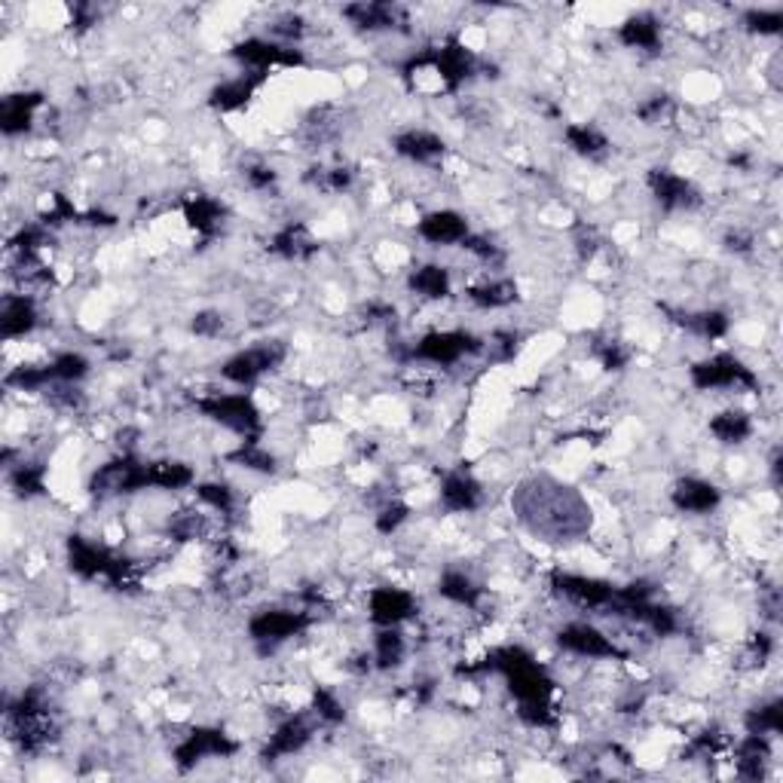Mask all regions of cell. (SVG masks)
<instances>
[{
    "label": "cell",
    "instance_id": "cell-1",
    "mask_svg": "<svg viewBox=\"0 0 783 783\" xmlns=\"http://www.w3.org/2000/svg\"><path fill=\"white\" fill-rule=\"evenodd\" d=\"M193 407L203 417L217 423L221 429L240 435L242 441L261 438V431H264L261 407H257V401H254L248 392H209V395L193 398Z\"/></svg>",
    "mask_w": 783,
    "mask_h": 783
},
{
    "label": "cell",
    "instance_id": "cell-2",
    "mask_svg": "<svg viewBox=\"0 0 783 783\" xmlns=\"http://www.w3.org/2000/svg\"><path fill=\"white\" fill-rule=\"evenodd\" d=\"M548 588L567 607L581 609V612H597V616H612L616 600H619V584L600 579V576L569 572V569H555L548 576Z\"/></svg>",
    "mask_w": 783,
    "mask_h": 783
},
{
    "label": "cell",
    "instance_id": "cell-3",
    "mask_svg": "<svg viewBox=\"0 0 783 783\" xmlns=\"http://www.w3.org/2000/svg\"><path fill=\"white\" fill-rule=\"evenodd\" d=\"M484 346H487V340L466 328H435L426 331L417 343H410V358L407 362H419V365L431 367H456L459 362L484 353Z\"/></svg>",
    "mask_w": 783,
    "mask_h": 783
},
{
    "label": "cell",
    "instance_id": "cell-4",
    "mask_svg": "<svg viewBox=\"0 0 783 783\" xmlns=\"http://www.w3.org/2000/svg\"><path fill=\"white\" fill-rule=\"evenodd\" d=\"M689 383L698 392H759V374L741 355L713 353L689 367Z\"/></svg>",
    "mask_w": 783,
    "mask_h": 783
},
{
    "label": "cell",
    "instance_id": "cell-5",
    "mask_svg": "<svg viewBox=\"0 0 783 783\" xmlns=\"http://www.w3.org/2000/svg\"><path fill=\"white\" fill-rule=\"evenodd\" d=\"M555 643L560 652H567L572 658H584V661H624L628 658V652L621 649V643L612 633L584 619L563 621L555 631Z\"/></svg>",
    "mask_w": 783,
    "mask_h": 783
},
{
    "label": "cell",
    "instance_id": "cell-6",
    "mask_svg": "<svg viewBox=\"0 0 783 783\" xmlns=\"http://www.w3.org/2000/svg\"><path fill=\"white\" fill-rule=\"evenodd\" d=\"M288 358V349L282 340H261L248 346V349H240L233 353L230 358L221 362L217 374L221 379H227L230 386H240V389H252L257 386L266 374H273L282 362Z\"/></svg>",
    "mask_w": 783,
    "mask_h": 783
},
{
    "label": "cell",
    "instance_id": "cell-7",
    "mask_svg": "<svg viewBox=\"0 0 783 783\" xmlns=\"http://www.w3.org/2000/svg\"><path fill=\"white\" fill-rule=\"evenodd\" d=\"M248 640L264 652H273L278 645H285L294 637H301L313 628V612L309 609H288V607H270L257 609L248 619Z\"/></svg>",
    "mask_w": 783,
    "mask_h": 783
},
{
    "label": "cell",
    "instance_id": "cell-8",
    "mask_svg": "<svg viewBox=\"0 0 783 783\" xmlns=\"http://www.w3.org/2000/svg\"><path fill=\"white\" fill-rule=\"evenodd\" d=\"M230 55L242 68V74L257 77H270V71H276V68H304L306 64L301 47H288V43H278L273 38H257V34L233 43Z\"/></svg>",
    "mask_w": 783,
    "mask_h": 783
},
{
    "label": "cell",
    "instance_id": "cell-9",
    "mask_svg": "<svg viewBox=\"0 0 783 783\" xmlns=\"http://www.w3.org/2000/svg\"><path fill=\"white\" fill-rule=\"evenodd\" d=\"M645 187L649 196L655 200V205L668 215H682V212H698L704 205V193L692 177H685L677 169L668 165H655L645 175Z\"/></svg>",
    "mask_w": 783,
    "mask_h": 783
},
{
    "label": "cell",
    "instance_id": "cell-10",
    "mask_svg": "<svg viewBox=\"0 0 783 783\" xmlns=\"http://www.w3.org/2000/svg\"><path fill=\"white\" fill-rule=\"evenodd\" d=\"M240 741L227 734L224 729H215V725H196L190 729L181 741L172 750V759L181 771L196 769L200 762H209V759H233L240 753Z\"/></svg>",
    "mask_w": 783,
    "mask_h": 783
},
{
    "label": "cell",
    "instance_id": "cell-11",
    "mask_svg": "<svg viewBox=\"0 0 783 783\" xmlns=\"http://www.w3.org/2000/svg\"><path fill=\"white\" fill-rule=\"evenodd\" d=\"M318 725H322V722L316 720V713L309 708L301 710V713H288L285 720L273 725V732H270L264 750H261V759H266V762H282V759L304 753L306 746L313 744Z\"/></svg>",
    "mask_w": 783,
    "mask_h": 783
},
{
    "label": "cell",
    "instance_id": "cell-12",
    "mask_svg": "<svg viewBox=\"0 0 783 783\" xmlns=\"http://www.w3.org/2000/svg\"><path fill=\"white\" fill-rule=\"evenodd\" d=\"M365 609L374 628H405L407 621L417 619L419 600L401 584H377L367 591Z\"/></svg>",
    "mask_w": 783,
    "mask_h": 783
},
{
    "label": "cell",
    "instance_id": "cell-13",
    "mask_svg": "<svg viewBox=\"0 0 783 783\" xmlns=\"http://www.w3.org/2000/svg\"><path fill=\"white\" fill-rule=\"evenodd\" d=\"M480 71L475 52L468 50L462 40L447 38L441 47H431V71L444 92H459L471 77Z\"/></svg>",
    "mask_w": 783,
    "mask_h": 783
},
{
    "label": "cell",
    "instance_id": "cell-14",
    "mask_svg": "<svg viewBox=\"0 0 783 783\" xmlns=\"http://www.w3.org/2000/svg\"><path fill=\"white\" fill-rule=\"evenodd\" d=\"M670 506L677 508L680 515L689 518H710L716 515L722 506V490L708 478L698 475H685V478L673 480L670 487Z\"/></svg>",
    "mask_w": 783,
    "mask_h": 783
},
{
    "label": "cell",
    "instance_id": "cell-15",
    "mask_svg": "<svg viewBox=\"0 0 783 783\" xmlns=\"http://www.w3.org/2000/svg\"><path fill=\"white\" fill-rule=\"evenodd\" d=\"M484 484H480L471 471L466 468H450L444 471L441 484H438V502L447 515H475L484 506Z\"/></svg>",
    "mask_w": 783,
    "mask_h": 783
},
{
    "label": "cell",
    "instance_id": "cell-16",
    "mask_svg": "<svg viewBox=\"0 0 783 783\" xmlns=\"http://www.w3.org/2000/svg\"><path fill=\"white\" fill-rule=\"evenodd\" d=\"M471 224L462 212L456 209H431L417 221V240H423L431 248H454L468 240Z\"/></svg>",
    "mask_w": 783,
    "mask_h": 783
},
{
    "label": "cell",
    "instance_id": "cell-17",
    "mask_svg": "<svg viewBox=\"0 0 783 783\" xmlns=\"http://www.w3.org/2000/svg\"><path fill=\"white\" fill-rule=\"evenodd\" d=\"M40 325V306L34 301V294L26 291H13L3 297L0 304V337L7 343L26 340L31 337Z\"/></svg>",
    "mask_w": 783,
    "mask_h": 783
},
{
    "label": "cell",
    "instance_id": "cell-18",
    "mask_svg": "<svg viewBox=\"0 0 783 783\" xmlns=\"http://www.w3.org/2000/svg\"><path fill=\"white\" fill-rule=\"evenodd\" d=\"M392 151L398 153L405 163L438 165L444 160V153H447V141L431 129L410 126L392 139Z\"/></svg>",
    "mask_w": 783,
    "mask_h": 783
},
{
    "label": "cell",
    "instance_id": "cell-19",
    "mask_svg": "<svg viewBox=\"0 0 783 783\" xmlns=\"http://www.w3.org/2000/svg\"><path fill=\"white\" fill-rule=\"evenodd\" d=\"M343 19L358 31L379 34V31H398L407 26V10L398 3H349L343 7Z\"/></svg>",
    "mask_w": 783,
    "mask_h": 783
},
{
    "label": "cell",
    "instance_id": "cell-20",
    "mask_svg": "<svg viewBox=\"0 0 783 783\" xmlns=\"http://www.w3.org/2000/svg\"><path fill=\"white\" fill-rule=\"evenodd\" d=\"M616 38L624 50L645 52V55H655L664 47V26L655 13H631L621 19Z\"/></svg>",
    "mask_w": 783,
    "mask_h": 783
},
{
    "label": "cell",
    "instance_id": "cell-21",
    "mask_svg": "<svg viewBox=\"0 0 783 783\" xmlns=\"http://www.w3.org/2000/svg\"><path fill=\"white\" fill-rule=\"evenodd\" d=\"M435 591L441 597L444 603H450L456 609H468V612H478L480 603H484V584H480L468 569L462 567H447L438 576V584Z\"/></svg>",
    "mask_w": 783,
    "mask_h": 783
},
{
    "label": "cell",
    "instance_id": "cell-22",
    "mask_svg": "<svg viewBox=\"0 0 783 783\" xmlns=\"http://www.w3.org/2000/svg\"><path fill=\"white\" fill-rule=\"evenodd\" d=\"M466 301L484 313H502L520 301V285L511 276H487L468 285Z\"/></svg>",
    "mask_w": 783,
    "mask_h": 783
},
{
    "label": "cell",
    "instance_id": "cell-23",
    "mask_svg": "<svg viewBox=\"0 0 783 783\" xmlns=\"http://www.w3.org/2000/svg\"><path fill=\"white\" fill-rule=\"evenodd\" d=\"M266 77L257 74H240L230 77V80H221L212 92H209V108L215 114H236V111H245L248 104L254 102L257 89L264 87Z\"/></svg>",
    "mask_w": 783,
    "mask_h": 783
},
{
    "label": "cell",
    "instance_id": "cell-24",
    "mask_svg": "<svg viewBox=\"0 0 783 783\" xmlns=\"http://www.w3.org/2000/svg\"><path fill=\"white\" fill-rule=\"evenodd\" d=\"M407 291L426 304H444L454 294V276L444 264H419L407 273Z\"/></svg>",
    "mask_w": 783,
    "mask_h": 783
},
{
    "label": "cell",
    "instance_id": "cell-25",
    "mask_svg": "<svg viewBox=\"0 0 783 783\" xmlns=\"http://www.w3.org/2000/svg\"><path fill=\"white\" fill-rule=\"evenodd\" d=\"M181 215H184L187 227L193 230L196 236L212 240V236H217V233L224 230V224H227V205L221 203V200H215V196L196 193V196H187V200H184Z\"/></svg>",
    "mask_w": 783,
    "mask_h": 783
},
{
    "label": "cell",
    "instance_id": "cell-26",
    "mask_svg": "<svg viewBox=\"0 0 783 783\" xmlns=\"http://www.w3.org/2000/svg\"><path fill=\"white\" fill-rule=\"evenodd\" d=\"M270 252L291 261V264H301L318 254V240L313 236V230L306 227L304 221H288L285 227H278L270 240Z\"/></svg>",
    "mask_w": 783,
    "mask_h": 783
},
{
    "label": "cell",
    "instance_id": "cell-27",
    "mask_svg": "<svg viewBox=\"0 0 783 783\" xmlns=\"http://www.w3.org/2000/svg\"><path fill=\"white\" fill-rule=\"evenodd\" d=\"M43 108V95L40 92H16V95H7L3 104H0V129L7 139H19L26 135L34 126V116Z\"/></svg>",
    "mask_w": 783,
    "mask_h": 783
},
{
    "label": "cell",
    "instance_id": "cell-28",
    "mask_svg": "<svg viewBox=\"0 0 783 783\" xmlns=\"http://www.w3.org/2000/svg\"><path fill=\"white\" fill-rule=\"evenodd\" d=\"M560 139H563L569 153H576L579 160H588V163H600L612 151L609 135L600 126H594V123H567L563 132H560Z\"/></svg>",
    "mask_w": 783,
    "mask_h": 783
},
{
    "label": "cell",
    "instance_id": "cell-29",
    "mask_svg": "<svg viewBox=\"0 0 783 783\" xmlns=\"http://www.w3.org/2000/svg\"><path fill=\"white\" fill-rule=\"evenodd\" d=\"M407 652V637L401 628H377L374 640H370V661H374V670L379 673H395V670L405 668Z\"/></svg>",
    "mask_w": 783,
    "mask_h": 783
},
{
    "label": "cell",
    "instance_id": "cell-30",
    "mask_svg": "<svg viewBox=\"0 0 783 783\" xmlns=\"http://www.w3.org/2000/svg\"><path fill=\"white\" fill-rule=\"evenodd\" d=\"M708 431L725 447H738V444H746L756 435V419H753V414H746L744 407H725V410L710 417Z\"/></svg>",
    "mask_w": 783,
    "mask_h": 783
},
{
    "label": "cell",
    "instance_id": "cell-31",
    "mask_svg": "<svg viewBox=\"0 0 783 783\" xmlns=\"http://www.w3.org/2000/svg\"><path fill=\"white\" fill-rule=\"evenodd\" d=\"M196 487V468L184 459H151V490L181 494Z\"/></svg>",
    "mask_w": 783,
    "mask_h": 783
},
{
    "label": "cell",
    "instance_id": "cell-32",
    "mask_svg": "<svg viewBox=\"0 0 783 783\" xmlns=\"http://www.w3.org/2000/svg\"><path fill=\"white\" fill-rule=\"evenodd\" d=\"M677 325L689 331L692 337L698 340H725L729 331H732V318L725 309H695V313H685V316H677Z\"/></svg>",
    "mask_w": 783,
    "mask_h": 783
},
{
    "label": "cell",
    "instance_id": "cell-33",
    "mask_svg": "<svg viewBox=\"0 0 783 783\" xmlns=\"http://www.w3.org/2000/svg\"><path fill=\"white\" fill-rule=\"evenodd\" d=\"M746 734H765V738H781L783 732V701L781 698H765L744 713Z\"/></svg>",
    "mask_w": 783,
    "mask_h": 783
},
{
    "label": "cell",
    "instance_id": "cell-34",
    "mask_svg": "<svg viewBox=\"0 0 783 783\" xmlns=\"http://www.w3.org/2000/svg\"><path fill=\"white\" fill-rule=\"evenodd\" d=\"M7 484L16 496L22 499H38V496L47 494V466L40 462H16V466L7 468Z\"/></svg>",
    "mask_w": 783,
    "mask_h": 783
},
{
    "label": "cell",
    "instance_id": "cell-35",
    "mask_svg": "<svg viewBox=\"0 0 783 783\" xmlns=\"http://www.w3.org/2000/svg\"><path fill=\"white\" fill-rule=\"evenodd\" d=\"M193 496L203 508H209L217 518H230L236 511V490L224 480H196Z\"/></svg>",
    "mask_w": 783,
    "mask_h": 783
},
{
    "label": "cell",
    "instance_id": "cell-36",
    "mask_svg": "<svg viewBox=\"0 0 783 783\" xmlns=\"http://www.w3.org/2000/svg\"><path fill=\"white\" fill-rule=\"evenodd\" d=\"M230 462L233 466L245 468V471H254V475H273L278 466L276 454L261 444V438H248V441H240V447L230 454Z\"/></svg>",
    "mask_w": 783,
    "mask_h": 783
},
{
    "label": "cell",
    "instance_id": "cell-37",
    "mask_svg": "<svg viewBox=\"0 0 783 783\" xmlns=\"http://www.w3.org/2000/svg\"><path fill=\"white\" fill-rule=\"evenodd\" d=\"M50 370L55 383H64V386H77L92 374V362L87 355L77 353V349H62L50 358Z\"/></svg>",
    "mask_w": 783,
    "mask_h": 783
},
{
    "label": "cell",
    "instance_id": "cell-38",
    "mask_svg": "<svg viewBox=\"0 0 783 783\" xmlns=\"http://www.w3.org/2000/svg\"><path fill=\"white\" fill-rule=\"evenodd\" d=\"M741 26L753 38H777L783 31V10L781 7H750L741 16Z\"/></svg>",
    "mask_w": 783,
    "mask_h": 783
},
{
    "label": "cell",
    "instance_id": "cell-39",
    "mask_svg": "<svg viewBox=\"0 0 783 783\" xmlns=\"http://www.w3.org/2000/svg\"><path fill=\"white\" fill-rule=\"evenodd\" d=\"M309 710L316 713V720L322 725H340V722H346V704H343L340 692L331 689V685H316L313 689Z\"/></svg>",
    "mask_w": 783,
    "mask_h": 783
},
{
    "label": "cell",
    "instance_id": "cell-40",
    "mask_svg": "<svg viewBox=\"0 0 783 783\" xmlns=\"http://www.w3.org/2000/svg\"><path fill=\"white\" fill-rule=\"evenodd\" d=\"M306 181H309L318 193L340 196V193H346V190L353 187L355 172L349 165H318V169H313V175H306Z\"/></svg>",
    "mask_w": 783,
    "mask_h": 783
},
{
    "label": "cell",
    "instance_id": "cell-41",
    "mask_svg": "<svg viewBox=\"0 0 783 783\" xmlns=\"http://www.w3.org/2000/svg\"><path fill=\"white\" fill-rule=\"evenodd\" d=\"M462 252L468 254V257H475L478 264L484 266H502L506 264V252H502V245L496 240H490L487 233H468V240L462 242Z\"/></svg>",
    "mask_w": 783,
    "mask_h": 783
},
{
    "label": "cell",
    "instance_id": "cell-42",
    "mask_svg": "<svg viewBox=\"0 0 783 783\" xmlns=\"http://www.w3.org/2000/svg\"><path fill=\"white\" fill-rule=\"evenodd\" d=\"M407 520H410V506H407L405 499H386V502L377 508V515H374V530H377L379 536H395V532L405 527Z\"/></svg>",
    "mask_w": 783,
    "mask_h": 783
},
{
    "label": "cell",
    "instance_id": "cell-43",
    "mask_svg": "<svg viewBox=\"0 0 783 783\" xmlns=\"http://www.w3.org/2000/svg\"><path fill=\"white\" fill-rule=\"evenodd\" d=\"M594 358L597 365L603 367V370H609V374H619V370H624V367L631 365V349L624 346L621 340H603L594 346Z\"/></svg>",
    "mask_w": 783,
    "mask_h": 783
},
{
    "label": "cell",
    "instance_id": "cell-44",
    "mask_svg": "<svg viewBox=\"0 0 783 783\" xmlns=\"http://www.w3.org/2000/svg\"><path fill=\"white\" fill-rule=\"evenodd\" d=\"M224 325H227V318H224V313H217V309H200L196 316L190 318V331L200 340H217L224 334Z\"/></svg>",
    "mask_w": 783,
    "mask_h": 783
},
{
    "label": "cell",
    "instance_id": "cell-45",
    "mask_svg": "<svg viewBox=\"0 0 783 783\" xmlns=\"http://www.w3.org/2000/svg\"><path fill=\"white\" fill-rule=\"evenodd\" d=\"M242 181L254 193H266L278 184V172L270 163H248L242 169Z\"/></svg>",
    "mask_w": 783,
    "mask_h": 783
},
{
    "label": "cell",
    "instance_id": "cell-46",
    "mask_svg": "<svg viewBox=\"0 0 783 783\" xmlns=\"http://www.w3.org/2000/svg\"><path fill=\"white\" fill-rule=\"evenodd\" d=\"M670 108H673V104H670L668 95H649L645 102L637 104V116L643 120L645 126H658L661 120H668Z\"/></svg>",
    "mask_w": 783,
    "mask_h": 783
},
{
    "label": "cell",
    "instance_id": "cell-47",
    "mask_svg": "<svg viewBox=\"0 0 783 783\" xmlns=\"http://www.w3.org/2000/svg\"><path fill=\"white\" fill-rule=\"evenodd\" d=\"M722 245H725V252L732 254H750L753 248H756V236L750 233V230L744 227H734L725 233V240H722Z\"/></svg>",
    "mask_w": 783,
    "mask_h": 783
}]
</instances>
